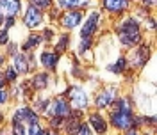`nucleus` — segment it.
I'll use <instances>...</instances> for the list:
<instances>
[{"mask_svg":"<svg viewBox=\"0 0 157 135\" xmlns=\"http://www.w3.org/2000/svg\"><path fill=\"white\" fill-rule=\"evenodd\" d=\"M39 43H41V36H30V38L27 39V43H25L23 50H34Z\"/></svg>","mask_w":157,"mask_h":135,"instance_id":"16","label":"nucleus"},{"mask_svg":"<svg viewBox=\"0 0 157 135\" xmlns=\"http://www.w3.org/2000/svg\"><path fill=\"white\" fill-rule=\"evenodd\" d=\"M38 105H39V110L45 112V110H47V105H48V101H47V100H45V101H39Z\"/></svg>","mask_w":157,"mask_h":135,"instance_id":"25","label":"nucleus"},{"mask_svg":"<svg viewBox=\"0 0 157 135\" xmlns=\"http://www.w3.org/2000/svg\"><path fill=\"white\" fill-rule=\"evenodd\" d=\"M75 132H77V133H82V135H89L91 130H89L88 125H78L77 128H75Z\"/></svg>","mask_w":157,"mask_h":135,"instance_id":"21","label":"nucleus"},{"mask_svg":"<svg viewBox=\"0 0 157 135\" xmlns=\"http://www.w3.org/2000/svg\"><path fill=\"white\" fill-rule=\"evenodd\" d=\"M145 4H154V0H143Z\"/></svg>","mask_w":157,"mask_h":135,"instance_id":"30","label":"nucleus"},{"mask_svg":"<svg viewBox=\"0 0 157 135\" xmlns=\"http://www.w3.org/2000/svg\"><path fill=\"white\" fill-rule=\"evenodd\" d=\"M120 39H121L123 45H130V46L139 43L141 36H139V25H137L136 20H132V18L125 20L123 27L120 29Z\"/></svg>","mask_w":157,"mask_h":135,"instance_id":"1","label":"nucleus"},{"mask_svg":"<svg viewBox=\"0 0 157 135\" xmlns=\"http://www.w3.org/2000/svg\"><path fill=\"white\" fill-rule=\"evenodd\" d=\"M91 125L95 126V132H98V133H102V132L107 130V126H105V123H104V119L98 116V114H93V116H91Z\"/></svg>","mask_w":157,"mask_h":135,"instance_id":"14","label":"nucleus"},{"mask_svg":"<svg viewBox=\"0 0 157 135\" xmlns=\"http://www.w3.org/2000/svg\"><path fill=\"white\" fill-rule=\"evenodd\" d=\"M89 0H59V4L63 7H80V5H86Z\"/></svg>","mask_w":157,"mask_h":135,"instance_id":"15","label":"nucleus"},{"mask_svg":"<svg viewBox=\"0 0 157 135\" xmlns=\"http://www.w3.org/2000/svg\"><path fill=\"white\" fill-rule=\"evenodd\" d=\"M0 21H2V18H0Z\"/></svg>","mask_w":157,"mask_h":135,"instance_id":"32","label":"nucleus"},{"mask_svg":"<svg viewBox=\"0 0 157 135\" xmlns=\"http://www.w3.org/2000/svg\"><path fill=\"white\" fill-rule=\"evenodd\" d=\"M41 20H43V16H41V11L36 7V5H30L29 9H27V13H25V25L27 27H30V29H34V27H38L39 23H41Z\"/></svg>","mask_w":157,"mask_h":135,"instance_id":"5","label":"nucleus"},{"mask_svg":"<svg viewBox=\"0 0 157 135\" xmlns=\"http://www.w3.org/2000/svg\"><path fill=\"white\" fill-rule=\"evenodd\" d=\"M6 100H7V94H6V93H4V91L0 89V103H4Z\"/></svg>","mask_w":157,"mask_h":135,"instance_id":"26","label":"nucleus"},{"mask_svg":"<svg viewBox=\"0 0 157 135\" xmlns=\"http://www.w3.org/2000/svg\"><path fill=\"white\" fill-rule=\"evenodd\" d=\"M13 23H14V20H13V18H9V20H7V27H11Z\"/></svg>","mask_w":157,"mask_h":135,"instance_id":"29","label":"nucleus"},{"mask_svg":"<svg viewBox=\"0 0 157 135\" xmlns=\"http://www.w3.org/2000/svg\"><path fill=\"white\" fill-rule=\"evenodd\" d=\"M47 82H48L47 75H36V78L32 80V86L36 87V89H43V87L47 86Z\"/></svg>","mask_w":157,"mask_h":135,"instance_id":"17","label":"nucleus"},{"mask_svg":"<svg viewBox=\"0 0 157 135\" xmlns=\"http://www.w3.org/2000/svg\"><path fill=\"white\" fill-rule=\"evenodd\" d=\"M88 48H89V39L88 38H82V43H80V53H84Z\"/></svg>","mask_w":157,"mask_h":135,"instance_id":"22","label":"nucleus"},{"mask_svg":"<svg viewBox=\"0 0 157 135\" xmlns=\"http://www.w3.org/2000/svg\"><path fill=\"white\" fill-rule=\"evenodd\" d=\"M116 98V91L114 89H107V91H102L100 94L97 96V107L98 108H105V107H109L111 103H113V100Z\"/></svg>","mask_w":157,"mask_h":135,"instance_id":"7","label":"nucleus"},{"mask_svg":"<svg viewBox=\"0 0 157 135\" xmlns=\"http://www.w3.org/2000/svg\"><path fill=\"white\" fill-rule=\"evenodd\" d=\"M43 36H45V38H47V39H50V38H52V30H47V32H45Z\"/></svg>","mask_w":157,"mask_h":135,"instance_id":"28","label":"nucleus"},{"mask_svg":"<svg viewBox=\"0 0 157 135\" xmlns=\"http://www.w3.org/2000/svg\"><path fill=\"white\" fill-rule=\"evenodd\" d=\"M111 121L120 130H127L134 125V117H132L130 108H116V112H113V116H111Z\"/></svg>","mask_w":157,"mask_h":135,"instance_id":"2","label":"nucleus"},{"mask_svg":"<svg viewBox=\"0 0 157 135\" xmlns=\"http://www.w3.org/2000/svg\"><path fill=\"white\" fill-rule=\"evenodd\" d=\"M0 9L7 18H13L20 13V0H0Z\"/></svg>","mask_w":157,"mask_h":135,"instance_id":"6","label":"nucleus"},{"mask_svg":"<svg viewBox=\"0 0 157 135\" xmlns=\"http://www.w3.org/2000/svg\"><path fill=\"white\" fill-rule=\"evenodd\" d=\"M13 123H18L25 128V133H27V128L30 125H34V123H39L38 121V116H36V112L34 110H30L27 107H23V108H20L18 112L14 114V119H13Z\"/></svg>","mask_w":157,"mask_h":135,"instance_id":"3","label":"nucleus"},{"mask_svg":"<svg viewBox=\"0 0 157 135\" xmlns=\"http://www.w3.org/2000/svg\"><path fill=\"white\" fill-rule=\"evenodd\" d=\"M0 121H2V114H0Z\"/></svg>","mask_w":157,"mask_h":135,"instance_id":"31","label":"nucleus"},{"mask_svg":"<svg viewBox=\"0 0 157 135\" xmlns=\"http://www.w3.org/2000/svg\"><path fill=\"white\" fill-rule=\"evenodd\" d=\"M68 94H70V98H71L73 107H77V108H84V107L88 105V94H86L82 89H78V87H71V89H68Z\"/></svg>","mask_w":157,"mask_h":135,"instance_id":"4","label":"nucleus"},{"mask_svg":"<svg viewBox=\"0 0 157 135\" xmlns=\"http://www.w3.org/2000/svg\"><path fill=\"white\" fill-rule=\"evenodd\" d=\"M30 2H32V5H36L39 9H47V7H50L52 0H30Z\"/></svg>","mask_w":157,"mask_h":135,"instance_id":"18","label":"nucleus"},{"mask_svg":"<svg viewBox=\"0 0 157 135\" xmlns=\"http://www.w3.org/2000/svg\"><path fill=\"white\" fill-rule=\"evenodd\" d=\"M41 62H43V66L47 68H56L57 64V53H48V52H45L43 55H41Z\"/></svg>","mask_w":157,"mask_h":135,"instance_id":"13","label":"nucleus"},{"mask_svg":"<svg viewBox=\"0 0 157 135\" xmlns=\"http://www.w3.org/2000/svg\"><path fill=\"white\" fill-rule=\"evenodd\" d=\"M14 69H16V73H27L29 71V59L25 55H16L14 57Z\"/></svg>","mask_w":157,"mask_h":135,"instance_id":"12","label":"nucleus"},{"mask_svg":"<svg viewBox=\"0 0 157 135\" xmlns=\"http://www.w3.org/2000/svg\"><path fill=\"white\" fill-rule=\"evenodd\" d=\"M50 112L54 114V116H59V117H64L70 114V107L68 103L63 100V98H59V100H56L54 103H52V108H50Z\"/></svg>","mask_w":157,"mask_h":135,"instance_id":"8","label":"nucleus"},{"mask_svg":"<svg viewBox=\"0 0 157 135\" xmlns=\"http://www.w3.org/2000/svg\"><path fill=\"white\" fill-rule=\"evenodd\" d=\"M109 69H111V71H116V73L123 71V69H125V59H120L116 62V66H109Z\"/></svg>","mask_w":157,"mask_h":135,"instance_id":"20","label":"nucleus"},{"mask_svg":"<svg viewBox=\"0 0 157 135\" xmlns=\"http://www.w3.org/2000/svg\"><path fill=\"white\" fill-rule=\"evenodd\" d=\"M7 43V29L0 30V45H6Z\"/></svg>","mask_w":157,"mask_h":135,"instance_id":"23","label":"nucleus"},{"mask_svg":"<svg viewBox=\"0 0 157 135\" xmlns=\"http://www.w3.org/2000/svg\"><path fill=\"white\" fill-rule=\"evenodd\" d=\"M80 18H82V14L78 13V11H71V13H68V14H64L63 16V25L66 27V29H73V27H77L78 21H80Z\"/></svg>","mask_w":157,"mask_h":135,"instance_id":"10","label":"nucleus"},{"mask_svg":"<svg viewBox=\"0 0 157 135\" xmlns=\"http://www.w3.org/2000/svg\"><path fill=\"white\" fill-rule=\"evenodd\" d=\"M98 25V13H93L91 16L88 18V21H86V25H84V29H82V38H89L93 32H95V29H97Z\"/></svg>","mask_w":157,"mask_h":135,"instance_id":"9","label":"nucleus"},{"mask_svg":"<svg viewBox=\"0 0 157 135\" xmlns=\"http://www.w3.org/2000/svg\"><path fill=\"white\" fill-rule=\"evenodd\" d=\"M66 45H68V36H63V38H61V41H59L57 43V46H56V52H64V50H66Z\"/></svg>","mask_w":157,"mask_h":135,"instance_id":"19","label":"nucleus"},{"mask_svg":"<svg viewBox=\"0 0 157 135\" xmlns=\"http://www.w3.org/2000/svg\"><path fill=\"white\" fill-rule=\"evenodd\" d=\"M6 77H7V80H14V78H16V69H14V68H13V69H9Z\"/></svg>","mask_w":157,"mask_h":135,"instance_id":"24","label":"nucleus"},{"mask_svg":"<svg viewBox=\"0 0 157 135\" xmlns=\"http://www.w3.org/2000/svg\"><path fill=\"white\" fill-rule=\"evenodd\" d=\"M104 5L107 11H113V13H120V11L125 9L127 5V0H104Z\"/></svg>","mask_w":157,"mask_h":135,"instance_id":"11","label":"nucleus"},{"mask_svg":"<svg viewBox=\"0 0 157 135\" xmlns=\"http://www.w3.org/2000/svg\"><path fill=\"white\" fill-rule=\"evenodd\" d=\"M4 84H6V80H4V75H2V73H0V89H2V87H4Z\"/></svg>","mask_w":157,"mask_h":135,"instance_id":"27","label":"nucleus"}]
</instances>
